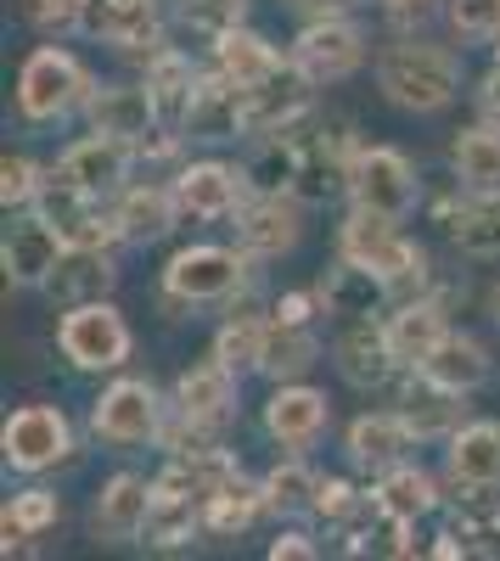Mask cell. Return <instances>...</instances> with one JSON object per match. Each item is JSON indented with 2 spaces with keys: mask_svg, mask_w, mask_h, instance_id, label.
Here are the masks:
<instances>
[{
  "mask_svg": "<svg viewBox=\"0 0 500 561\" xmlns=\"http://www.w3.org/2000/svg\"><path fill=\"white\" fill-rule=\"evenodd\" d=\"M394 410L411 421L417 444L450 438L456 427H467V393L444 388L439 377H428V370H405V388H399V404H394Z\"/></svg>",
  "mask_w": 500,
  "mask_h": 561,
  "instance_id": "cell-20",
  "label": "cell"
},
{
  "mask_svg": "<svg viewBox=\"0 0 500 561\" xmlns=\"http://www.w3.org/2000/svg\"><path fill=\"white\" fill-rule=\"evenodd\" d=\"M264 332H270V314H259L253 304L231 309V320H225L219 337H214V359H225L237 377H248V370H259V359H264Z\"/></svg>",
  "mask_w": 500,
  "mask_h": 561,
  "instance_id": "cell-40",
  "label": "cell"
},
{
  "mask_svg": "<svg viewBox=\"0 0 500 561\" xmlns=\"http://www.w3.org/2000/svg\"><path fill=\"white\" fill-rule=\"evenodd\" d=\"M259 511H264V483H248V472H237L219 494L203 500V523H208V534H219V539H237V534L259 517Z\"/></svg>",
  "mask_w": 500,
  "mask_h": 561,
  "instance_id": "cell-41",
  "label": "cell"
},
{
  "mask_svg": "<svg viewBox=\"0 0 500 561\" xmlns=\"http://www.w3.org/2000/svg\"><path fill=\"white\" fill-rule=\"evenodd\" d=\"M372 57V45H366V28H360L354 18H315L298 28L293 39V73H304L315 90H327V84H343L349 73H360Z\"/></svg>",
  "mask_w": 500,
  "mask_h": 561,
  "instance_id": "cell-7",
  "label": "cell"
},
{
  "mask_svg": "<svg viewBox=\"0 0 500 561\" xmlns=\"http://www.w3.org/2000/svg\"><path fill=\"white\" fill-rule=\"evenodd\" d=\"M293 180H298V135L259 140V152L248 163V185H253V192H293Z\"/></svg>",
  "mask_w": 500,
  "mask_h": 561,
  "instance_id": "cell-44",
  "label": "cell"
},
{
  "mask_svg": "<svg viewBox=\"0 0 500 561\" xmlns=\"http://www.w3.org/2000/svg\"><path fill=\"white\" fill-rule=\"evenodd\" d=\"M113 214L124 225V242L135 248H147V242H163L169 230L180 225V197H174V185H124V192L113 197Z\"/></svg>",
  "mask_w": 500,
  "mask_h": 561,
  "instance_id": "cell-27",
  "label": "cell"
},
{
  "mask_svg": "<svg viewBox=\"0 0 500 561\" xmlns=\"http://www.w3.org/2000/svg\"><path fill=\"white\" fill-rule=\"evenodd\" d=\"M478 113L500 124V39H495V62H489L484 84H478Z\"/></svg>",
  "mask_w": 500,
  "mask_h": 561,
  "instance_id": "cell-51",
  "label": "cell"
},
{
  "mask_svg": "<svg viewBox=\"0 0 500 561\" xmlns=\"http://www.w3.org/2000/svg\"><path fill=\"white\" fill-rule=\"evenodd\" d=\"M214 68L231 79V84H242V90H253V84H264V79H276V73H287L293 62L270 45L264 34H253L248 23L242 28H231V34H219L214 39Z\"/></svg>",
  "mask_w": 500,
  "mask_h": 561,
  "instance_id": "cell-29",
  "label": "cell"
},
{
  "mask_svg": "<svg viewBox=\"0 0 500 561\" xmlns=\"http://www.w3.org/2000/svg\"><path fill=\"white\" fill-rule=\"evenodd\" d=\"M113 280H118V270H113V253H84V248H68L63 253V264L52 270V280H45V298L52 304H63V309H73V304H90V298H107L113 293Z\"/></svg>",
  "mask_w": 500,
  "mask_h": 561,
  "instance_id": "cell-31",
  "label": "cell"
},
{
  "mask_svg": "<svg viewBox=\"0 0 500 561\" xmlns=\"http://www.w3.org/2000/svg\"><path fill=\"white\" fill-rule=\"evenodd\" d=\"M242 472L231 449H192V455H169V466L152 478V489L163 494H186V500H208L219 494L225 483H231Z\"/></svg>",
  "mask_w": 500,
  "mask_h": 561,
  "instance_id": "cell-30",
  "label": "cell"
},
{
  "mask_svg": "<svg viewBox=\"0 0 500 561\" xmlns=\"http://www.w3.org/2000/svg\"><path fill=\"white\" fill-rule=\"evenodd\" d=\"M372 494H377L383 511H394V517H411V523L444 505L433 472H422L417 460H399V466H388V472H377V478H372Z\"/></svg>",
  "mask_w": 500,
  "mask_h": 561,
  "instance_id": "cell-36",
  "label": "cell"
},
{
  "mask_svg": "<svg viewBox=\"0 0 500 561\" xmlns=\"http://www.w3.org/2000/svg\"><path fill=\"white\" fill-rule=\"evenodd\" d=\"M63 253H68L63 230L45 219L39 208H23V214L7 225V242H0L7 293H18V287H45V280H52V270L63 264Z\"/></svg>",
  "mask_w": 500,
  "mask_h": 561,
  "instance_id": "cell-11",
  "label": "cell"
},
{
  "mask_svg": "<svg viewBox=\"0 0 500 561\" xmlns=\"http://www.w3.org/2000/svg\"><path fill=\"white\" fill-rule=\"evenodd\" d=\"M147 517H152V483L135 478V472H118V478L102 483L96 511H90V528H96L102 545H135L147 534Z\"/></svg>",
  "mask_w": 500,
  "mask_h": 561,
  "instance_id": "cell-23",
  "label": "cell"
},
{
  "mask_svg": "<svg viewBox=\"0 0 500 561\" xmlns=\"http://www.w3.org/2000/svg\"><path fill=\"white\" fill-rule=\"evenodd\" d=\"M321 304H327V314H343V320H360V314H383V304H394V293H388V280L383 275H372V270H360V264H349V259H338L327 275H321Z\"/></svg>",
  "mask_w": 500,
  "mask_h": 561,
  "instance_id": "cell-32",
  "label": "cell"
},
{
  "mask_svg": "<svg viewBox=\"0 0 500 561\" xmlns=\"http://www.w3.org/2000/svg\"><path fill=\"white\" fill-rule=\"evenodd\" d=\"M197 68L186 51H174V45H158V51L147 57V90H152V102H158V118L169 129H180V118H186L192 107V90H197Z\"/></svg>",
  "mask_w": 500,
  "mask_h": 561,
  "instance_id": "cell-33",
  "label": "cell"
},
{
  "mask_svg": "<svg viewBox=\"0 0 500 561\" xmlns=\"http://www.w3.org/2000/svg\"><path fill=\"white\" fill-rule=\"evenodd\" d=\"M377 90L399 113H444L462 96V57L450 45H433L422 34H405L377 51Z\"/></svg>",
  "mask_w": 500,
  "mask_h": 561,
  "instance_id": "cell-1",
  "label": "cell"
},
{
  "mask_svg": "<svg viewBox=\"0 0 500 561\" xmlns=\"http://www.w3.org/2000/svg\"><path fill=\"white\" fill-rule=\"evenodd\" d=\"M0 455H7L12 472L23 478H39L63 466L73 455V427L57 404H18L7 415V427H0Z\"/></svg>",
  "mask_w": 500,
  "mask_h": 561,
  "instance_id": "cell-8",
  "label": "cell"
},
{
  "mask_svg": "<svg viewBox=\"0 0 500 561\" xmlns=\"http://www.w3.org/2000/svg\"><path fill=\"white\" fill-rule=\"evenodd\" d=\"M90 96H96V79L63 45H39L18 68V113L29 124H63L68 113L90 107Z\"/></svg>",
  "mask_w": 500,
  "mask_h": 561,
  "instance_id": "cell-3",
  "label": "cell"
},
{
  "mask_svg": "<svg viewBox=\"0 0 500 561\" xmlns=\"http://www.w3.org/2000/svg\"><path fill=\"white\" fill-rule=\"evenodd\" d=\"M287 7H293L304 23H315V18H349L360 0H287Z\"/></svg>",
  "mask_w": 500,
  "mask_h": 561,
  "instance_id": "cell-52",
  "label": "cell"
},
{
  "mask_svg": "<svg viewBox=\"0 0 500 561\" xmlns=\"http://www.w3.org/2000/svg\"><path fill=\"white\" fill-rule=\"evenodd\" d=\"M422 370H428V377H439L444 388H456V393H478L495 377V359H489V348L473 332H450Z\"/></svg>",
  "mask_w": 500,
  "mask_h": 561,
  "instance_id": "cell-37",
  "label": "cell"
},
{
  "mask_svg": "<svg viewBox=\"0 0 500 561\" xmlns=\"http://www.w3.org/2000/svg\"><path fill=\"white\" fill-rule=\"evenodd\" d=\"M349 203L388 219H405L417 208V163L399 147H360L349 169Z\"/></svg>",
  "mask_w": 500,
  "mask_h": 561,
  "instance_id": "cell-9",
  "label": "cell"
},
{
  "mask_svg": "<svg viewBox=\"0 0 500 561\" xmlns=\"http://www.w3.org/2000/svg\"><path fill=\"white\" fill-rule=\"evenodd\" d=\"M84 7L90 0H29V18L39 34L68 39V34H84Z\"/></svg>",
  "mask_w": 500,
  "mask_h": 561,
  "instance_id": "cell-49",
  "label": "cell"
},
{
  "mask_svg": "<svg viewBox=\"0 0 500 561\" xmlns=\"http://www.w3.org/2000/svg\"><path fill=\"white\" fill-rule=\"evenodd\" d=\"M450 337V304L439 293H417V298H399L394 314H388V343L399 354L405 370H422L439 343Z\"/></svg>",
  "mask_w": 500,
  "mask_h": 561,
  "instance_id": "cell-18",
  "label": "cell"
},
{
  "mask_svg": "<svg viewBox=\"0 0 500 561\" xmlns=\"http://www.w3.org/2000/svg\"><path fill=\"white\" fill-rule=\"evenodd\" d=\"M169 185H174V197H180V214H192V219H237V208L253 197L248 169L219 163V158L180 163V174Z\"/></svg>",
  "mask_w": 500,
  "mask_h": 561,
  "instance_id": "cell-13",
  "label": "cell"
},
{
  "mask_svg": "<svg viewBox=\"0 0 500 561\" xmlns=\"http://www.w3.org/2000/svg\"><path fill=\"white\" fill-rule=\"evenodd\" d=\"M84 118H90V129H96V135H113V140H124V147H141V140L163 124L147 79L141 84H96V96H90Z\"/></svg>",
  "mask_w": 500,
  "mask_h": 561,
  "instance_id": "cell-21",
  "label": "cell"
},
{
  "mask_svg": "<svg viewBox=\"0 0 500 561\" xmlns=\"http://www.w3.org/2000/svg\"><path fill=\"white\" fill-rule=\"evenodd\" d=\"M315 113V84L304 73H276L253 84L242 96V135L248 140H270V135H298V124Z\"/></svg>",
  "mask_w": 500,
  "mask_h": 561,
  "instance_id": "cell-14",
  "label": "cell"
},
{
  "mask_svg": "<svg viewBox=\"0 0 500 561\" xmlns=\"http://www.w3.org/2000/svg\"><path fill=\"white\" fill-rule=\"evenodd\" d=\"M450 242L467 259H500V192H467L450 208Z\"/></svg>",
  "mask_w": 500,
  "mask_h": 561,
  "instance_id": "cell-34",
  "label": "cell"
},
{
  "mask_svg": "<svg viewBox=\"0 0 500 561\" xmlns=\"http://www.w3.org/2000/svg\"><path fill=\"white\" fill-rule=\"evenodd\" d=\"M57 517H63V500L52 494V489H23V494H12V505H7V517H0V550H29V539H39L45 528H57Z\"/></svg>",
  "mask_w": 500,
  "mask_h": 561,
  "instance_id": "cell-39",
  "label": "cell"
},
{
  "mask_svg": "<svg viewBox=\"0 0 500 561\" xmlns=\"http://www.w3.org/2000/svg\"><path fill=\"white\" fill-rule=\"evenodd\" d=\"M450 169H456L462 192H500V124L484 118L462 129L456 147H450Z\"/></svg>",
  "mask_w": 500,
  "mask_h": 561,
  "instance_id": "cell-35",
  "label": "cell"
},
{
  "mask_svg": "<svg viewBox=\"0 0 500 561\" xmlns=\"http://www.w3.org/2000/svg\"><path fill=\"white\" fill-rule=\"evenodd\" d=\"M354 140H349V118H332L315 135L298 140V180L293 197L298 203H332L338 192H349V169H354Z\"/></svg>",
  "mask_w": 500,
  "mask_h": 561,
  "instance_id": "cell-10",
  "label": "cell"
},
{
  "mask_svg": "<svg viewBox=\"0 0 500 561\" xmlns=\"http://www.w3.org/2000/svg\"><path fill=\"white\" fill-rule=\"evenodd\" d=\"M45 174L34 158H23V152H7L0 158V203H7V214H23V208H34L39 203V192H45Z\"/></svg>",
  "mask_w": 500,
  "mask_h": 561,
  "instance_id": "cell-45",
  "label": "cell"
},
{
  "mask_svg": "<svg viewBox=\"0 0 500 561\" xmlns=\"http://www.w3.org/2000/svg\"><path fill=\"white\" fill-rule=\"evenodd\" d=\"M248 248H219V242H192L163 264V304L169 309H197V304H225L248 293Z\"/></svg>",
  "mask_w": 500,
  "mask_h": 561,
  "instance_id": "cell-4",
  "label": "cell"
},
{
  "mask_svg": "<svg viewBox=\"0 0 500 561\" xmlns=\"http://www.w3.org/2000/svg\"><path fill=\"white\" fill-rule=\"evenodd\" d=\"M372 494H360L349 478H321V489H315V517H327L332 528H343L349 517H360L366 511Z\"/></svg>",
  "mask_w": 500,
  "mask_h": 561,
  "instance_id": "cell-48",
  "label": "cell"
},
{
  "mask_svg": "<svg viewBox=\"0 0 500 561\" xmlns=\"http://www.w3.org/2000/svg\"><path fill=\"white\" fill-rule=\"evenodd\" d=\"M332 427V404L321 388H304V382H276L264 404V433L276 438L287 455H304L321 444V433Z\"/></svg>",
  "mask_w": 500,
  "mask_h": 561,
  "instance_id": "cell-16",
  "label": "cell"
},
{
  "mask_svg": "<svg viewBox=\"0 0 500 561\" xmlns=\"http://www.w3.org/2000/svg\"><path fill=\"white\" fill-rule=\"evenodd\" d=\"M242 96H248V90L231 84L219 68L203 73L197 90H192L186 118H180V135H186V140H237L242 135Z\"/></svg>",
  "mask_w": 500,
  "mask_h": 561,
  "instance_id": "cell-24",
  "label": "cell"
},
{
  "mask_svg": "<svg viewBox=\"0 0 500 561\" xmlns=\"http://www.w3.org/2000/svg\"><path fill=\"white\" fill-rule=\"evenodd\" d=\"M57 348L73 370H90V377H102V370H118L135 348V332L129 320L107 304V298H90V304H73L63 309L57 320Z\"/></svg>",
  "mask_w": 500,
  "mask_h": 561,
  "instance_id": "cell-5",
  "label": "cell"
},
{
  "mask_svg": "<svg viewBox=\"0 0 500 561\" xmlns=\"http://www.w3.org/2000/svg\"><path fill=\"white\" fill-rule=\"evenodd\" d=\"M349 460L360 466V472H388V466L399 460H411L417 449V433H411V421H405L399 410H372V415H360L354 427H349Z\"/></svg>",
  "mask_w": 500,
  "mask_h": 561,
  "instance_id": "cell-25",
  "label": "cell"
},
{
  "mask_svg": "<svg viewBox=\"0 0 500 561\" xmlns=\"http://www.w3.org/2000/svg\"><path fill=\"white\" fill-rule=\"evenodd\" d=\"M282 556H287V561H309V556H315V545H309L304 534H282L276 545H270V561H282Z\"/></svg>",
  "mask_w": 500,
  "mask_h": 561,
  "instance_id": "cell-53",
  "label": "cell"
},
{
  "mask_svg": "<svg viewBox=\"0 0 500 561\" xmlns=\"http://www.w3.org/2000/svg\"><path fill=\"white\" fill-rule=\"evenodd\" d=\"M180 18H186L197 34L219 39V34H231L248 23V0H180Z\"/></svg>",
  "mask_w": 500,
  "mask_h": 561,
  "instance_id": "cell-47",
  "label": "cell"
},
{
  "mask_svg": "<svg viewBox=\"0 0 500 561\" xmlns=\"http://www.w3.org/2000/svg\"><path fill=\"white\" fill-rule=\"evenodd\" d=\"M332 359H338V377L349 388H360V393L388 388L399 370H405L399 354H394V343H388V320H377V314L349 320L343 332H338V343H332Z\"/></svg>",
  "mask_w": 500,
  "mask_h": 561,
  "instance_id": "cell-12",
  "label": "cell"
},
{
  "mask_svg": "<svg viewBox=\"0 0 500 561\" xmlns=\"http://www.w3.org/2000/svg\"><path fill=\"white\" fill-rule=\"evenodd\" d=\"M377 7H383V18L394 23V28H405V34H422L444 7H450V0H377Z\"/></svg>",
  "mask_w": 500,
  "mask_h": 561,
  "instance_id": "cell-50",
  "label": "cell"
},
{
  "mask_svg": "<svg viewBox=\"0 0 500 561\" xmlns=\"http://www.w3.org/2000/svg\"><path fill=\"white\" fill-rule=\"evenodd\" d=\"M444 478L450 489H500V421H467L444 438Z\"/></svg>",
  "mask_w": 500,
  "mask_h": 561,
  "instance_id": "cell-26",
  "label": "cell"
},
{
  "mask_svg": "<svg viewBox=\"0 0 500 561\" xmlns=\"http://www.w3.org/2000/svg\"><path fill=\"white\" fill-rule=\"evenodd\" d=\"M237 248L253 259H282L298 248V197L293 192H253L237 208Z\"/></svg>",
  "mask_w": 500,
  "mask_h": 561,
  "instance_id": "cell-19",
  "label": "cell"
},
{
  "mask_svg": "<svg viewBox=\"0 0 500 561\" xmlns=\"http://www.w3.org/2000/svg\"><path fill=\"white\" fill-rule=\"evenodd\" d=\"M84 34L113 45L124 57H152L163 45V23H158V0H90L84 7Z\"/></svg>",
  "mask_w": 500,
  "mask_h": 561,
  "instance_id": "cell-15",
  "label": "cell"
},
{
  "mask_svg": "<svg viewBox=\"0 0 500 561\" xmlns=\"http://www.w3.org/2000/svg\"><path fill=\"white\" fill-rule=\"evenodd\" d=\"M315 489H321V478H315L298 455H287L282 466H270V472H264V511H282V517L315 511Z\"/></svg>",
  "mask_w": 500,
  "mask_h": 561,
  "instance_id": "cell-43",
  "label": "cell"
},
{
  "mask_svg": "<svg viewBox=\"0 0 500 561\" xmlns=\"http://www.w3.org/2000/svg\"><path fill=\"white\" fill-rule=\"evenodd\" d=\"M489 309H495V320H500V287H495V293H489Z\"/></svg>",
  "mask_w": 500,
  "mask_h": 561,
  "instance_id": "cell-54",
  "label": "cell"
},
{
  "mask_svg": "<svg viewBox=\"0 0 500 561\" xmlns=\"http://www.w3.org/2000/svg\"><path fill=\"white\" fill-rule=\"evenodd\" d=\"M450 534H462L473 550H484V539H500V494L456 483V494H450Z\"/></svg>",
  "mask_w": 500,
  "mask_h": 561,
  "instance_id": "cell-42",
  "label": "cell"
},
{
  "mask_svg": "<svg viewBox=\"0 0 500 561\" xmlns=\"http://www.w3.org/2000/svg\"><path fill=\"white\" fill-rule=\"evenodd\" d=\"M338 259H349V264H360V270L383 275L388 293H394V304L428 293V253H422L411 237H405L399 219H388V214L349 208V219L338 225Z\"/></svg>",
  "mask_w": 500,
  "mask_h": 561,
  "instance_id": "cell-2",
  "label": "cell"
},
{
  "mask_svg": "<svg viewBox=\"0 0 500 561\" xmlns=\"http://www.w3.org/2000/svg\"><path fill=\"white\" fill-rule=\"evenodd\" d=\"M169 404L158 399V388L147 377H118L102 388V399L90 404V433H96L107 449H141L163 438Z\"/></svg>",
  "mask_w": 500,
  "mask_h": 561,
  "instance_id": "cell-6",
  "label": "cell"
},
{
  "mask_svg": "<svg viewBox=\"0 0 500 561\" xmlns=\"http://www.w3.org/2000/svg\"><path fill=\"white\" fill-rule=\"evenodd\" d=\"M444 23L462 45H489L500 39V0H450Z\"/></svg>",
  "mask_w": 500,
  "mask_h": 561,
  "instance_id": "cell-46",
  "label": "cell"
},
{
  "mask_svg": "<svg viewBox=\"0 0 500 561\" xmlns=\"http://www.w3.org/2000/svg\"><path fill=\"white\" fill-rule=\"evenodd\" d=\"M197 534H208V523H203V500L152 489V517H147V534H141V539H147L152 550H186Z\"/></svg>",
  "mask_w": 500,
  "mask_h": 561,
  "instance_id": "cell-38",
  "label": "cell"
},
{
  "mask_svg": "<svg viewBox=\"0 0 500 561\" xmlns=\"http://www.w3.org/2000/svg\"><path fill=\"white\" fill-rule=\"evenodd\" d=\"M315 365H321V332H315V320H276V314H270L259 377H270V382H304Z\"/></svg>",
  "mask_w": 500,
  "mask_h": 561,
  "instance_id": "cell-28",
  "label": "cell"
},
{
  "mask_svg": "<svg viewBox=\"0 0 500 561\" xmlns=\"http://www.w3.org/2000/svg\"><path fill=\"white\" fill-rule=\"evenodd\" d=\"M237 370L225 365V359H203V365H192V370H180V382H174V415H192V421H203V427H219L225 433V421L237 415Z\"/></svg>",
  "mask_w": 500,
  "mask_h": 561,
  "instance_id": "cell-22",
  "label": "cell"
},
{
  "mask_svg": "<svg viewBox=\"0 0 500 561\" xmlns=\"http://www.w3.org/2000/svg\"><path fill=\"white\" fill-rule=\"evenodd\" d=\"M129 158H135V147H124V140L90 129L84 140H73V147L57 158L52 174H63L68 185H79L84 197H118L124 185H129Z\"/></svg>",
  "mask_w": 500,
  "mask_h": 561,
  "instance_id": "cell-17",
  "label": "cell"
}]
</instances>
